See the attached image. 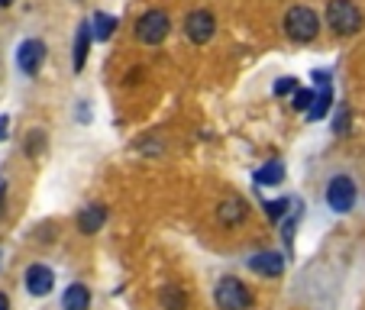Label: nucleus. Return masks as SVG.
<instances>
[{
    "mask_svg": "<svg viewBox=\"0 0 365 310\" xmlns=\"http://www.w3.org/2000/svg\"><path fill=\"white\" fill-rule=\"evenodd\" d=\"M327 26L336 36H356L362 29V10L352 0H330L327 3Z\"/></svg>",
    "mask_w": 365,
    "mask_h": 310,
    "instance_id": "nucleus-1",
    "label": "nucleus"
},
{
    "mask_svg": "<svg viewBox=\"0 0 365 310\" xmlns=\"http://www.w3.org/2000/svg\"><path fill=\"white\" fill-rule=\"evenodd\" d=\"M285 33L291 42H310L320 33V17L310 7H291L285 13Z\"/></svg>",
    "mask_w": 365,
    "mask_h": 310,
    "instance_id": "nucleus-2",
    "label": "nucleus"
},
{
    "mask_svg": "<svg viewBox=\"0 0 365 310\" xmlns=\"http://www.w3.org/2000/svg\"><path fill=\"white\" fill-rule=\"evenodd\" d=\"M213 301L220 310H249L252 307V291L239 278H220L213 288Z\"/></svg>",
    "mask_w": 365,
    "mask_h": 310,
    "instance_id": "nucleus-3",
    "label": "nucleus"
},
{
    "mask_svg": "<svg viewBox=\"0 0 365 310\" xmlns=\"http://www.w3.org/2000/svg\"><path fill=\"white\" fill-rule=\"evenodd\" d=\"M327 204H330L333 213H349V210L356 207V181L349 175L330 178V185H327Z\"/></svg>",
    "mask_w": 365,
    "mask_h": 310,
    "instance_id": "nucleus-4",
    "label": "nucleus"
},
{
    "mask_svg": "<svg viewBox=\"0 0 365 310\" xmlns=\"http://www.w3.org/2000/svg\"><path fill=\"white\" fill-rule=\"evenodd\" d=\"M171 23H169V13L165 10H149V13H143L136 23V36L139 42H145V45H159V42H165V36H169Z\"/></svg>",
    "mask_w": 365,
    "mask_h": 310,
    "instance_id": "nucleus-5",
    "label": "nucleus"
},
{
    "mask_svg": "<svg viewBox=\"0 0 365 310\" xmlns=\"http://www.w3.org/2000/svg\"><path fill=\"white\" fill-rule=\"evenodd\" d=\"M185 33L194 45H204V42H210L213 33H217V20H213L210 10H191L185 20Z\"/></svg>",
    "mask_w": 365,
    "mask_h": 310,
    "instance_id": "nucleus-6",
    "label": "nucleus"
},
{
    "mask_svg": "<svg viewBox=\"0 0 365 310\" xmlns=\"http://www.w3.org/2000/svg\"><path fill=\"white\" fill-rule=\"evenodd\" d=\"M45 62V42L39 39H23L17 49V65L23 75H39V68Z\"/></svg>",
    "mask_w": 365,
    "mask_h": 310,
    "instance_id": "nucleus-7",
    "label": "nucleus"
},
{
    "mask_svg": "<svg viewBox=\"0 0 365 310\" xmlns=\"http://www.w3.org/2000/svg\"><path fill=\"white\" fill-rule=\"evenodd\" d=\"M23 288L33 297H45V294H52V288H55V272L49 269V265H29L26 269V275H23Z\"/></svg>",
    "mask_w": 365,
    "mask_h": 310,
    "instance_id": "nucleus-8",
    "label": "nucleus"
},
{
    "mask_svg": "<svg viewBox=\"0 0 365 310\" xmlns=\"http://www.w3.org/2000/svg\"><path fill=\"white\" fill-rule=\"evenodd\" d=\"M249 269L262 278H281V272H285V255H281V252H255L252 259H249Z\"/></svg>",
    "mask_w": 365,
    "mask_h": 310,
    "instance_id": "nucleus-9",
    "label": "nucleus"
},
{
    "mask_svg": "<svg viewBox=\"0 0 365 310\" xmlns=\"http://www.w3.org/2000/svg\"><path fill=\"white\" fill-rule=\"evenodd\" d=\"M103 223H107V207H103V204H87V207H81V213H78V230L85 236L101 233Z\"/></svg>",
    "mask_w": 365,
    "mask_h": 310,
    "instance_id": "nucleus-10",
    "label": "nucleus"
},
{
    "mask_svg": "<svg viewBox=\"0 0 365 310\" xmlns=\"http://www.w3.org/2000/svg\"><path fill=\"white\" fill-rule=\"evenodd\" d=\"M246 217H249V207H246V201H239V197H229V201H223L220 207H217V220H220L227 230L239 227Z\"/></svg>",
    "mask_w": 365,
    "mask_h": 310,
    "instance_id": "nucleus-11",
    "label": "nucleus"
},
{
    "mask_svg": "<svg viewBox=\"0 0 365 310\" xmlns=\"http://www.w3.org/2000/svg\"><path fill=\"white\" fill-rule=\"evenodd\" d=\"M91 23H81L78 26V33H75V62H71V68H75L78 75L85 71L87 65V52H91Z\"/></svg>",
    "mask_w": 365,
    "mask_h": 310,
    "instance_id": "nucleus-12",
    "label": "nucleus"
},
{
    "mask_svg": "<svg viewBox=\"0 0 365 310\" xmlns=\"http://www.w3.org/2000/svg\"><path fill=\"white\" fill-rule=\"evenodd\" d=\"M87 307H91V291H87V285L75 281V285L65 288V294H62V310H87Z\"/></svg>",
    "mask_w": 365,
    "mask_h": 310,
    "instance_id": "nucleus-13",
    "label": "nucleus"
},
{
    "mask_svg": "<svg viewBox=\"0 0 365 310\" xmlns=\"http://www.w3.org/2000/svg\"><path fill=\"white\" fill-rule=\"evenodd\" d=\"M255 181H259V185H265V188L281 185V181H285V165H281V159L265 162V165L255 171Z\"/></svg>",
    "mask_w": 365,
    "mask_h": 310,
    "instance_id": "nucleus-14",
    "label": "nucleus"
},
{
    "mask_svg": "<svg viewBox=\"0 0 365 310\" xmlns=\"http://www.w3.org/2000/svg\"><path fill=\"white\" fill-rule=\"evenodd\" d=\"M159 304H162L165 310H185V307H187V294L181 291L178 285H165V288L159 291Z\"/></svg>",
    "mask_w": 365,
    "mask_h": 310,
    "instance_id": "nucleus-15",
    "label": "nucleus"
},
{
    "mask_svg": "<svg viewBox=\"0 0 365 310\" xmlns=\"http://www.w3.org/2000/svg\"><path fill=\"white\" fill-rule=\"evenodd\" d=\"M333 104V94H330V84L327 87H320V94H314V104H310V110H307V120L310 123H317V120L327 117V110H330Z\"/></svg>",
    "mask_w": 365,
    "mask_h": 310,
    "instance_id": "nucleus-16",
    "label": "nucleus"
},
{
    "mask_svg": "<svg viewBox=\"0 0 365 310\" xmlns=\"http://www.w3.org/2000/svg\"><path fill=\"white\" fill-rule=\"evenodd\" d=\"M113 29H117V17L113 13H97L91 20V36L94 39H110Z\"/></svg>",
    "mask_w": 365,
    "mask_h": 310,
    "instance_id": "nucleus-17",
    "label": "nucleus"
},
{
    "mask_svg": "<svg viewBox=\"0 0 365 310\" xmlns=\"http://www.w3.org/2000/svg\"><path fill=\"white\" fill-rule=\"evenodd\" d=\"M310 104H314V91H294V101H291V107L297 110V113H307L310 110Z\"/></svg>",
    "mask_w": 365,
    "mask_h": 310,
    "instance_id": "nucleus-18",
    "label": "nucleus"
},
{
    "mask_svg": "<svg viewBox=\"0 0 365 310\" xmlns=\"http://www.w3.org/2000/svg\"><path fill=\"white\" fill-rule=\"evenodd\" d=\"M288 207H291L288 197H278V201H269V204H265V213H269L272 220H281L285 213H288Z\"/></svg>",
    "mask_w": 365,
    "mask_h": 310,
    "instance_id": "nucleus-19",
    "label": "nucleus"
},
{
    "mask_svg": "<svg viewBox=\"0 0 365 310\" xmlns=\"http://www.w3.org/2000/svg\"><path fill=\"white\" fill-rule=\"evenodd\" d=\"M272 91L278 94V97H285V94H294V91H297V81H294V78H291V75H288V78H278Z\"/></svg>",
    "mask_w": 365,
    "mask_h": 310,
    "instance_id": "nucleus-20",
    "label": "nucleus"
},
{
    "mask_svg": "<svg viewBox=\"0 0 365 310\" xmlns=\"http://www.w3.org/2000/svg\"><path fill=\"white\" fill-rule=\"evenodd\" d=\"M346 126H349V110L346 107H340V117H336V133H346Z\"/></svg>",
    "mask_w": 365,
    "mask_h": 310,
    "instance_id": "nucleus-21",
    "label": "nucleus"
},
{
    "mask_svg": "<svg viewBox=\"0 0 365 310\" xmlns=\"http://www.w3.org/2000/svg\"><path fill=\"white\" fill-rule=\"evenodd\" d=\"M7 136H10V120L0 117V139H7Z\"/></svg>",
    "mask_w": 365,
    "mask_h": 310,
    "instance_id": "nucleus-22",
    "label": "nucleus"
},
{
    "mask_svg": "<svg viewBox=\"0 0 365 310\" xmlns=\"http://www.w3.org/2000/svg\"><path fill=\"white\" fill-rule=\"evenodd\" d=\"M0 310H10V297L3 291H0Z\"/></svg>",
    "mask_w": 365,
    "mask_h": 310,
    "instance_id": "nucleus-23",
    "label": "nucleus"
},
{
    "mask_svg": "<svg viewBox=\"0 0 365 310\" xmlns=\"http://www.w3.org/2000/svg\"><path fill=\"white\" fill-rule=\"evenodd\" d=\"M0 213H3V188H0Z\"/></svg>",
    "mask_w": 365,
    "mask_h": 310,
    "instance_id": "nucleus-24",
    "label": "nucleus"
},
{
    "mask_svg": "<svg viewBox=\"0 0 365 310\" xmlns=\"http://www.w3.org/2000/svg\"><path fill=\"white\" fill-rule=\"evenodd\" d=\"M10 3H13V0H0V7H10Z\"/></svg>",
    "mask_w": 365,
    "mask_h": 310,
    "instance_id": "nucleus-25",
    "label": "nucleus"
},
{
    "mask_svg": "<svg viewBox=\"0 0 365 310\" xmlns=\"http://www.w3.org/2000/svg\"><path fill=\"white\" fill-rule=\"evenodd\" d=\"M0 262H3V255H0Z\"/></svg>",
    "mask_w": 365,
    "mask_h": 310,
    "instance_id": "nucleus-26",
    "label": "nucleus"
}]
</instances>
